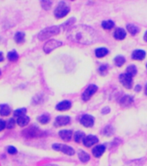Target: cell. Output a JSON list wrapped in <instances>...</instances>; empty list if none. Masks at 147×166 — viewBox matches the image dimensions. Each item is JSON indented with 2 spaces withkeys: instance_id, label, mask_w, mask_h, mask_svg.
Returning a JSON list of instances; mask_svg holds the SVG:
<instances>
[{
  "instance_id": "obj_1",
  "label": "cell",
  "mask_w": 147,
  "mask_h": 166,
  "mask_svg": "<svg viewBox=\"0 0 147 166\" xmlns=\"http://www.w3.org/2000/svg\"><path fill=\"white\" fill-rule=\"evenodd\" d=\"M69 39L81 44H91L97 40V33L94 29L86 25L72 27L68 35Z\"/></svg>"
},
{
  "instance_id": "obj_2",
  "label": "cell",
  "mask_w": 147,
  "mask_h": 166,
  "mask_svg": "<svg viewBox=\"0 0 147 166\" xmlns=\"http://www.w3.org/2000/svg\"><path fill=\"white\" fill-rule=\"evenodd\" d=\"M60 32V28L58 26H52L46 28L44 30H42L41 32L38 34V38L41 41H45L49 37L56 36L58 33Z\"/></svg>"
},
{
  "instance_id": "obj_3",
  "label": "cell",
  "mask_w": 147,
  "mask_h": 166,
  "mask_svg": "<svg viewBox=\"0 0 147 166\" xmlns=\"http://www.w3.org/2000/svg\"><path fill=\"white\" fill-rule=\"evenodd\" d=\"M44 132L37 126H30L22 131V136L26 139H35L44 136Z\"/></svg>"
},
{
  "instance_id": "obj_4",
  "label": "cell",
  "mask_w": 147,
  "mask_h": 166,
  "mask_svg": "<svg viewBox=\"0 0 147 166\" xmlns=\"http://www.w3.org/2000/svg\"><path fill=\"white\" fill-rule=\"evenodd\" d=\"M70 12V7L65 2H59L54 10V16L57 18H63Z\"/></svg>"
},
{
  "instance_id": "obj_5",
  "label": "cell",
  "mask_w": 147,
  "mask_h": 166,
  "mask_svg": "<svg viewBox=\"0 0 147 166\" xmlns=\"http://www.w3.org/2000/svg\"><path fill=\"white\" fill-rule=\"evenodd\" d=\"M62 45V43L58 40H50L47 41V43H45V45L43 46V50L46 54H49L54 50L55 48H58Z\"/></svg>"
},
{
  "instance_id": "obj_6",
  "label": "cell",
  "mask_w": 147,
  "mask_h": 166,
  "mask_svg": "<svg viewBox=\"0 0 147 166\" xmlns=\"http://www.w3.org/2000/svg\"><path fill=\"white\" fill-rule=\"evenodd\" d=\"M53 149L58 150V151H61L68 156H72L75 153V150L72 147H70L68 145H63V144H54L53 145Z\"/></svg>"
},
{
  "instance_id": "obj_7",
  "label": "cell",
  "mask_w": 147,
  "mask_h": 166,
  "mask_svg": "<svg viewBox=\"0 0 147 166\" xmlns=\"http://www.w3.org/2000/svg\"><path fill=\"white\" fill-rule=\"evenodd\" d=\"M96 91H97V87L95 86V85H89L85 89V91L83 93V94H82V100L84 101H89V99H90V97L92 96Z\"/></svg>"
},
{
  "instance_id": "obj_8",
  "label": "cell",
  "mask_w": 147,
  "mask_h": 166,
  "mask_svg": "<svg viewBox=\"0 0 147 166\" xmlns=\"http://www.w3.org/2000/svg\"><path fill=\"white\" fill-rule=\"evenodd\" d=\"M119 80L121 81V83L126 88L130 89L132 87V77L130 75H126V74H122L120 75Z\"/></svg>"
},
{
  "instance_id": "obj_9",
  "label": "cell",
  "mask_w": 147,
  "mask_h": 166,
  "mask_svg": "<svg viewBox=\"0 0 147 166\" xmlns=\"http://www.w3.org/2000/svg\"><path fill=\"white\" fill-rule=\"evenodd\" d=\"M80 123L85 127H91L94 125V118L89 114H85L82 116V118L80 119Z\"/></svg>"
},
{
  "instance_id": "obj_10",
  "label": "cell",
  "mask_w": 147,
  "mask_h": 166,
  "mask_svg": "<svg viewBox=\"0 0 147 166\" xmlns=\"http://www.w3.org/2000/svg\"><path fill=\"white\" fill-rule=\"evenodd\" d=\"M70 121H71V119H70V117H68V116H58L54 121V125L56 127L66 125H68L70 123Z\"/></svg>"
},
{
  "instance_id": "obj_11",
  "label": "cell",
  "mask_w": 147,
  "mask_h": 166,
  "mask_svg": "<svg viewBox=\"0 0 147 166\" xmlns=\"http://www.w3.org/2000/svg\"><path fill=\"white\" fill-rule=\"evenodd\" d=\"M83 142L86 147H90L95 144L98 143V139H97V137H95L94 135H88L84 138Z\"/></svg>"
},
{
  "instance_id": "obj_12",
  "label": "cell",
  "mask_w": 147,
  "mask_h": 166,
  "mask_svg": "<svg viewBox=\"0 0 147 166\" xmlns=\"http://www.w3.org/2000/svg\"><path fill=\"white\" fill-rule=\"evenodd\" d=\"M145 52L141 49H138L133 51L132 54V58L133 60H137V61H142L145 59Z\"/></svg>"
},
{
  "instance_id": "obj_13",
  "label": "cell",
  "mask_w": 147,
  "mask_h": 166,
  "mask_svg": "<svg viewBox=\"0 0 147 166\" xmlns=\"http://www.w3.org/2000/svg\"><path fill=\"white\" fill-rule=\"evenodd\" d=\"M120 103H121V105L122 107H130V106H132V104L133 103V98L130 96V95H125V96H123L121 98Z\"/></svg>"
},
{
  "instance_id": "obj_14",
  "label": "cell",
  "mask_w": 147,
  "mask_h": 166,
  "mask_svg": "<svg viewBox=\"0 0 147 166\" xmlns=\"http://www.w3.org/2000/svg\"><path fill=\"white\" fill-rule=\"evenodd\" d=\"M59 137L65 141H70L72 140V132L70 131V130H62L58 132Z\"/></svg>"
},
{
  "instance_id": "obj_15",
  "label": "cell",
  "mask_w": 147,
  "mask_h": 166,
  "mask_svg": "<svg viewBox=\"0 0 147 166\" xmlns=\"http://www.w3.org/2000/svg\"><path fill=\"white\" fill-rule=\"evenodd\" d=\"M105 150H106L105 145H97V146H95L94 149H93L92 153H93V155H94V157H100L104 153Z\"/></svg>"
},
{
  "instance_id": "obj_16",
  "label": "cell",
  "mask_w": 147,
  "mask_h": 166,
  "mask_svg": "<svg viewBox=\"0 0 147 166\" xmlns=\"http://www.w3.org/2000/svg\"><path fill=\"white\" fill-rule=\"evenodd\" d=\"M71 107H72V103L69 101H63L59 102L56 106V109L58 111H66V110H69Z\"/></svg>"
},
{
  "instance_id": "obj_17",
  "label": "cell",
  "mask_w": 147,
  "mask_h": 166,
  "mask_svg": "<svg viewBox=\"0 0 147 166\" xmlns=\"http://www.w3.org/2000/svg\"><path fill=\"white\" fill-rule=\"evenodd\" d=\"M126 33L125 31V30H123L121 28H118L114 33V37L117 40H123L124 38L126 37Z\"/></svg>"
},
{
  "instance_id": "obj_18",
  "label": "cell",
  "mask_w": 147,
  "mask_h": 166,
  "mask_svg": "<svg viewBox=\"0 0 147 166\" xmlns=\"http://www.w3.org/2000/svg\"><path fill=\"white\" fill-rule=\"evenodd\" d=\"M11 113V108L7 104L0 105V115L1 116H9Z\"/></svg>"
},
{
  "instance_id": "obj_19",
  "label": "cell",
  "mask_w": 147,
  "mask_h": 166,
  "mask_svg": "<svg viewBox=\"0 0 147 166\" xmlns=\"http://www.w3.org/2000/svg\"><path fill=\"white\" fill-rule=\"evenodd\" d=\"M29 121H30V118H29V117L26 116V115L17 118V120H16L17 125H19L20 126H25V125H27L29 123Z\"/></svg>"
},
{
  "instance_id": "obj_20",
  "label": "cell",
  "mask_w": 147,
  "mask_h": 166,
  "mask_svg": "<svg viewBox=\"0 0 147 166\" xmlns=\"http://www.w3.org/2000/svg\"><path fill=\"white\" fill-rule=\"evenodd\" d=\"M79 157L82 163H87V162H89V158H90L89 154L83 150H79Z\"/></svg>"
},
{
  "instance_id": "obj_21",
  "label": "cell",
  "mask_w": 147,
  "mask_h": 166,
  "mask_svg": "<svg viewBox=\"0 0 147 166\" xmlns=\"http://www.w3.org/2000/svg\"><path fill=\"white\" fill-rule=\"evenodd\" d=\"M95 55L96 57H99V58H102V57H104L105 55H108L109 53V50L106 48H98L95 49Z\"/></svg>"
},
{
  "instance_id": "obj_22",
  "label": "cell",
  "mask_w": 147,
  "mask_h": 166,
  "mask_svg": "<svg viewBox=\"0 0 147 166\" xmlns=\"http://www.w3.org/2000/svg\"><path fill=\"white\" fill-rule=\"evenodd\" d=\"M15 41L18 44H22L25 41V33L24 32H16L15 35Z\"/></svg>"
},
{
  "instance_id": "obj_23",
  "label": "cell",
  "mask_w": 147,
  "mask_h": 166,
  "mask_svg": "<svg viewBox=\"0 0 147 166\" xmlns=\"http://www.w3.org/2000/svg\"><path fill=\"white\" fill-rule=\"evenodd\" d=\"M7 57H8L9 61H11V62H16L19 58V55H18V54H17L16 50H12V51H10L8 53Z\"/></svg>"
},
{
  "instance_id": "obj_24",
  "label": "cell",
  "mask_w": 147,
  "mask_h": 166,
  "mask_svg": "<svg viewBox=\"0 0 147 166\" xmlns=\"http://www.w3.org/2000/svg\"><path fill=\"white\" fill-rule=\"evenodd\" d=\"M37 120L42 124H47L50 121V115L48 113H44L40 117H38Z\"/></svg>"
},
{
  "instance_id": "obj_25",
  "label": "cell",
  "mask_w": 147,
  "mask_h": 166,
  "mask_svg": "<svg viewBox=\"0 0 147 166\" xmlns=\"http://www.w3.org/2000/svg\"><path fill=\"white\" fill-rule=\"evenodd\" d=\"M126 75H130L131 77L134 76V75H136L137 74L136 66H134V65H130V66H128V67H127V69H126Z\"/></svg>"
},
{
  "instance_id": "obj_26",
  "label": "cell",
  "mask_w": 147,
  "mask_h": 166,
  "mask_svg": "<svg viewBox=\"0 0 147 166\" xmlns=\"http://www.w3.org/2000/svg\"><path fill=\"white\" fill-rule=\"evenodd\" d=\"M85 138V134L83 132H81V131H79V132H77L75 135H74V140H75V142H77V143H80L82 140H84V139Z\"/></svg>"
},
{
  "instance_id": "obj_27",
  "label": "cell",
  "mask_w": 147,
  "mask_h": 166,
  "mask_svg": "<svg viewBox=\"0 0 147 166\" xmlns=\"http://www.w3.org/2000/svg\"><path fill=\"white\" fill-rule=\"evenodd\" d=\"M126 29L129 31V33L132 34V35H133V36L136 35L137 33L139 32V29L137 26H135V25H133V24H127Z\"/></svg>"
},
{
  "instance_id": "obj_28",
  "label": "cell",
  "mask_w": 147,
  "mask_h": 166,
  "mask_svg": "<svg viewBox=\"0 0 147 166\" xmlns=\"http://www.w3.org/2000/svg\"><path fill=\"white\" fill-rule=\"evenodd\" d=\"M114 25H115V23L112 20H105L102 23V26L104 30H111L114 27Z\"/></svg>"
},
{
  "instance_id": "obj_29",
  "label": "cell",
  "mask_w": 147,
  "mask_h": 166,
  "mask_svg": "<svg viewBox=\"0 0 147 166\" xmlns=\"http://www.w3.org/2000/svg\"><path fill=\"white\" fill-rule=\"evenodd\" d=\"M125 62H126V59L122 55H118L115 58V63L117 67H121L122 65L125 63Z\"/></svg>"
},
{
  "instance_id": "obj_30",
  "label": "cell",
  "mask_w": 147,
  "mask_h": 166,
  "mask_svg": "<svg viewBox=\"0 0 147 166\" xmlns=\"http://www.w3.org/2000/svg\"><path fill=\"white\" fill-rule=\"evenodd\" d=\"M26 112H27L26 108H21V109H17V110H16L14 114H15L16 117L19 118V117H22V116H24Z\"/></svg>"
},
{
  "instance_id": "obj_31",
  "label": "cell",
  "mask_w": 147,
  "mask_h": 166,
  "mask_svg": "<svg viewBox=\"0 0 147 166\" xmlns=\"http://www.w3.org/2000/svg\"><path fill=\"white\" fill-rule=\"evenodd\" d=\"M41 4H42L43 9H45V10H49L51 8V6H52V2L51 1H42Z\"/></svg>"
},
{
  "instance_id": "obj_32",
  "label": "cell",
  "mask_w": 147,
  "mask_h": 166,
  "mask_svg": "<svg viewBox=\"0 0 147 166\" xmlns=\"http://www.w3.org/2000/svg\"><path fill=\"white\" fill-rule=\"evenodd\" d=\"M108 72V66L106 65H102L99 68V73H100L102 75H105Z\"/></svg>"
},
{
  "instance_id": "obj_33",
  "label": "cell",
  "mask_w": 147,
  "mask_h": 166,
  "mask_svg": "<svg viewBox=\"0 0 147 166\" xmlns=\"http://www.w3.org/2000/svg\"><path fill=\"white\" fill-rule=\"evenodd\" d=\"M74 22H75V18H71L65 23H64L63 26L65 27V28H72V24L74 23Z\"/></svg>"
},
{
  "instance_id": "obj_34",
  "label": "cell",
  "mask_w": 147,
  "mask_h": 166,
  "mask_svg": "<svg viewBox=\"0 0 147 166\" xmlns=\"http://www.w3.org/2000/svg\"><path fill=\"white\" fill-rule=\"evenodd\" d=\"M15 126V120L13 118H11L7 123H6V127L8 129H12L14 128Z\"/></svg>"
},
{
  "instance_id": "obj_35",
  "label": "cell",
  "mask_w": 147,
  "mask_h": 166,
  "mask_svg": "<svg viewBox=\"0 0 147 166\" xmlns=\"http://www.w3.org/2000/svg\"><path fill=\"white\" fill-rule=\"evenodd\" d=\"M7 150H8V152L10 154H11V155H15V154L17 153V150H16V147H14V146H9Z\"/></svg>"
},
{
  "instance_id": "obj_36",
  "label": "cell",
  "mask_w": 147,
  "mask_h": 166,
  "mask_svg": "<svg viewBox=\"0 0 147 166\" xmlns=\"http://www.w3.org/2000/svg\"><path fill=\"white\" fill-rule=\"evenodd\" d=\"M6 127V122L3 119H0V132L3 131Z\"/></svg>"
},
{
  "instance_id": "obj_37",
  "label": "cell",
  "mask_w": 147,
  "mask_h": 166,
  "mask_svg": "<svg viewBox=\"0 0 147 166\" xmlns=\"http://www.w3.org/2000/svg\"><path fill=\"white\" fill-rule=\"evenodd\" d=\"M5 60V57H4V54L2 53V52H0V62H3Z\"/></svg>"
},
{
  "instance_id": "obj_38",
  "label": "cell",
  "mask_w": 147,
  "mask_h": 166,
  "mask_svg": "<svg viewBox=\"0 0 147 166\" xmlns=\"http://www.w3.org/2000/svg\"><path fill=\"white\" fill-rule=\"evenodd\" d=\"M139 88H140V89H141V87H140V86H137V87H136V91H137V92L139 91Z\"/></svg>"
},
{
  "instance_id": "obj_39",
  "label": "cell",
  "mask_w": 147,
  "mask_h": 166,
  "mask_svg": "<svg viewBox=\"0 0 147 166\" xmlns=\"http://www.w3.org/2000/svg\"><path fill=\"white\" fill-rule=\"evenodd\" d=\"M144 39H145V40L147 42V31L145 32V36H144Z\"/></svg>"
},
{
  "instance_id": "obj_40",
  "label": "cell",
  "mask_w": 147,
  "mask_h": 166,
  "mask_svg": "<svg viewBox=\"0 0 147 166\" xmlns=\"http://www.w3.org/2000/svg\"><path fill=\"white\" fill-rule=\"evenodd\" d=\"M145 94L147 95V85L145 86Z\"/></svg>"
},
{
  "instance_id": "obj_41",
  "label": "cell",
  "mask_w": 147,
  "mask_h": 166,
  "mask_svg": "<svg viewBox=\"0 0 147 166\" xmlns=\"http://www.w3.org/2000/svg\"><path fill=\"white\" fill-rule=\"evenodd\" d=\"M46 166H58V165H55V164H50V165H46Z\"/></svg>"
},
{
  "instance_id": "obj_42",
  "label": "cell",
  "mask_w": 147,
  "mask_h": 166,
  "mask_svg": "<svg viewBox=\"0 0 147 166\" xmlns=\"http://www.w3.org/2000/svg\"><path fill=\"white\" fill-rule=\"evenodd\" d=\"M0 75H1V70H0Z\"/></svg>"
},
{
  "instance_id": "obj_43",
  "label": "cell",
  "mask_w": 147,
  "mask_h": 166,
  "mask_svg": "<svg viewBox=\"0 0 147 166\" xmlns=\"http://www.w3.org/2000/svg\"><path fill=\"white\" fill-rule=\"evenodd\" d=\"M146 69H147V64H146Z\"/></svg>"
}]
</instances>
